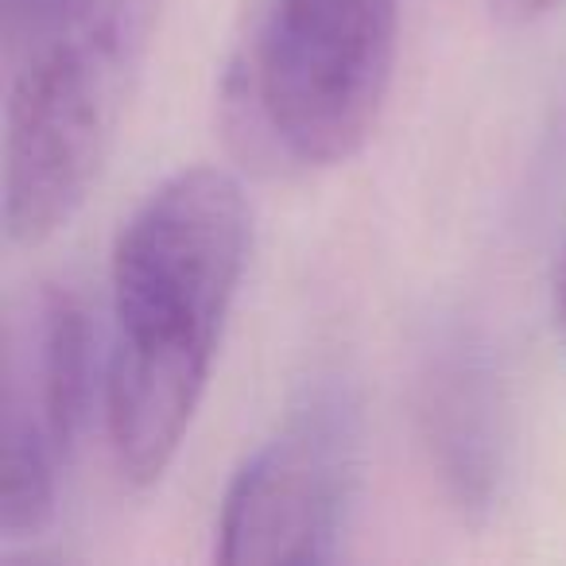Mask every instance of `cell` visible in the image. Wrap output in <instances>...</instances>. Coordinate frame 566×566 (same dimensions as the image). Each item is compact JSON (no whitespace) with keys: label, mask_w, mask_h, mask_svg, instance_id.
Masks as SVG:
<instances>
[{"label":"cell","mask_w":566,"mask_h":566,"mask_svg":"<svg viewBox=\"0 0 566 566\" xmlns=\"http://www.w3.org/2000/svg\"><path fill=\"white\" fill-rule=\"evenodd\" d=\"M558 4H563V0H485V9L493 12V20L512 24V28L535 24V20H543L547 12H555Z\"/></svg>","instance_id":"cell-7"},{"label":"cell","mask_w":566,"mask_h":566,"mask_svg":"<svg viewBox=\"0 0 566 566\" xmlns=\"http://www.w3.org/2000/svg\"><path fill=\"white\" fill-rule=\"evenodd\" d=\"M249 249V198L221 167L167 175L120 226L109 260L105 427L128 485L151 489L179 458Z\"/></svg>","instance_id":"cell-1"},{"label":"cell","mask_w":566,"mask_h":566,"mask_svg":"<svg viewBox=\"0 0 566 566\" xmlns=\"http://www.w3.org/2000/svg\"><path fill=\"white\" fill-rule=\"evenodd\" d=\"M400 51V0H249L218 78L226 140L252 171L315 175L369 144Z\"/></svg>","instance_id":"cell-2"},{"label":"cell","mask_w":566,"mask_h":566,"mask_svg":"<svg viewBox=\"0 0 566 566\" xmlns=\"http://www.w3.org/2000/svg\"><path fill=\"white\" fill-rule=\"evenodd\" d=\"M148 0H102L9 59L4 233L43 244L86 206L140 63Z\"/></svg>","instance_id":"cell-3"},{"label":"cell","mask_w":566,"mask_h":566,"mask_svg":"<svg viewBox=\"0 0 566 566\" xmlns=\"http://www.w3.org/2000/svg\"><path fill=\"white\" fill-rule=\"evenodd\" d=\"M427 439L442 465V478L454 496L481 509L501 478V442H496V400L489 369L470 346L450 342L431 361L423 380Z\"/></svg>","instance_id":"cell-6"},{"label":"cell","mask_w":566,"mask_h":566,"mask_svg":"<svg viewBox=\"0 0 566 566\" xmlns=\"http://www.w3.org/2000/svg\"><path fill=\"white\" fill-rule=\"evenodd\" d=\"M361 481V403L323 377L283 411L226 485L213 558L226 566H323L342 555Z\"/></svg>","instance_id":"cell-4"},{"label":"cell","mask_w":566,"mask_h":566,"mask_svg":"<svg viewBox=\"0 0 566 566\" xmlns=\"http://www.w3.org/2000/svg\"><path fill=\"white\" fill-rule=\"evenodd\" d=\"M551 307H555L558 331L566 334V244H563V252H558V264H555V283H551Z\"/></svg>","instance_id":"cell-8"},{"label":"cell","mask_w":566,"mask_h":566,"mask_svg":"<svg viewBox=\"0 0 566 566\" xmlns=\"http://www.w3.org/2000/svg\"><path fill=\"white\" fill-rule=\"evenodd\" d=\"M90 392V331L63 283L9 303L0 365V539L51 527Z\"/></svg>","instance_id":"cell-5"}]
</instances>
